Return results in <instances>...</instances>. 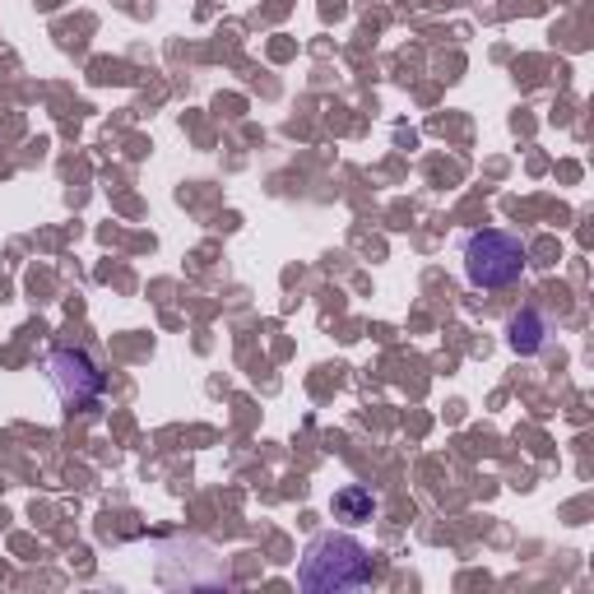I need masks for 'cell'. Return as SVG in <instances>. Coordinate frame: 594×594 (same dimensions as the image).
<instances>
[{"mask_svg":"<svg viewBox=\"0 0 594 594\" xmlns=\"http://www.w3.org/2000/svg\"><path fill=\"white\" fill-rule=\"evenodd\" d=\"M372 581V553L353 534H321L298 566V585L312 594H340Z\"/></svg>","mask_w":594,"mask_h":594,"instance_id":"6da1fadb","label":"cell"},{"mask_svg":"<svg viewBox=\"0 0 594 594\" xmlns=\"http://www.w3.org/2000/svg\"><path fill=\"white\" fill-rule=\"evenodd\" d=\"M530 265V251L515 232L502 228H483L464 238V274H470L474 289H506L525 274Z\"/></svg>","mask_w":594,"mask_h":594,"instance_id":"7a4b0ae2","label":"cell"},{"mask_svg":"<svg viewBox=\"0 0 594 594\" xmlns=\"http://www.w3.org/2000/svg\"><path fill=\"white\" fill-rule=\"evenodd\" d=\"M51 385H57V395L70 404V409H80V404H98L102 395H108V372H102L93 363V353L89 349H57L51 353Z\"/></svg>","mask_w":594,"mask_h":594,"instance_id":"3957f363","label":"cell"},{"mask_svg":"<svg viewBox=\"0 0 594 594\" xmlns=\"http://www.w3.org/2000/svg\"><path fill=\"white\" fill-rule=\"evenodd\" d=\"M506 344L521 353V358H530V353H538L548 344V321H544V312H534V306H521L511 321H506Z\"/></svg>","mask_w":594,"mask_h":594,"instance_id":"277c9868","label":"cell"},{"mask_svg":"<svg viewBox=\"0 0 594 594\" xmlns=\"http://www.w3.org/2000/svg\"><path fill=\"white\" fill-rule=\"evenodd\" d=\"M334 515H340V521H349V525L372 521V515H376V497H372V487H363V483L340 487V493H334Z\"/></svg>","mask_w":594,"mask_h":594,"instance_id":"5b68a950","label":"cell"}]
</instances>
